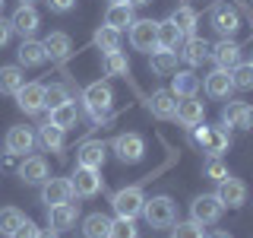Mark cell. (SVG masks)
Returning <instances> with one entry per match:
<instances>
[{"instance_id":"6da1fadb","label":"cell","mask_w":253,"mask_h":238,"mask_svg":"<svg viewBox=\"0 0 253 238\" xmlns=\"http://www.w3.org/2000/svg\"><path fill=\"white\" fill-rule=\"evenodd\" d=\"M83 105L89 108V115L95 118V121H105V118L111 115V105H114V92H111V86L108 83H92V86H85V92H83Z\"/></svg>"},{"instance_id":"7a4b0ae2","label":"cell","mask_w":253,"mask_h":238,"mask_svg":"<svg viewBox=\"0 0 253 238\" xmlns=\"http://www.w3.org/2000/svg\"><path fill=\"white\" fill-rule=\"evenodd\" d=\"M142 216L152 229H171L174 219H177V210H174V200L171 197H152V200L142 203Z\"/></svg>"},{"instance_id":"3957f363","label":"cell","mask_w":253,"mask_h":238,"mask_svg":"<svg viewBox=\"0 0 253 238\" xmlns=\"http://www.w3.org/2000/svg\"><path fill=\"white\" fill-rule=\"evenodd\" d=\"M142 203H146V197H142V187H121L114 197H111V206H114V213L121 219H136L142 213Z\"/></svg>"},{"instance_id":"277c9868","label":"cell","mask_w":253,"mask_h":238,"mask_svg":"<svg viewBox=\"0 0 253 238\" xmlns=\"http://www.w3.org/2000/svg\"><path fill=\"white\" fill-rule=\"evenodd\" d=\"M209 22L221 38H231L234 32L241 29V13H237V6H231V3H215L212 13H209Z\"/></svg>"},{"instance_id":"5b68a950","label":"cell","mask_w":253,"mask_h":238,"mask_svg":"<svg viewBox=\"0 0 253 238\" xmlns=\"http://www.w3.org/2000/svg\"><path fill=\"white\" fill-rule=\"evenodd\" d=\"M221 210L225 206H221V200L215 194H203L190 203V216H193V222H200V226H215L221 219Z\"/></svg>"},{"instance_id":"8992f818","label":"cell","mask_w":253,"mask_h":238,"mask_svg":"<svg viewBox=\"0 0 253 238\" xmlns=\"http://www.w3.org/2000/svg\"><path fill=\"white\" fill-rule=\"evenodd\" d=\"M130 45L136 48V51H155L158 48V22L152 19H133L130 26Z\"/></svg>"},{"instance_id":"52a82bcc","label":"cell","mask_w":253,"mask_h":238,"mask_svg":"<svg viewBox=\"0 0 253 238\" xmlns=\"http://www.w3.org/2000/svg\"><path fill=\"white\" fill-rule=\"evenodd\" d=\"M111 149L117 153V159L126 165H133V162H139L142 156H146V140L139 137V133H121L114 143H111Z\"/></svg>"},{"instance_id":"ba28073f","label":"cell","mask_w":253,"mask_h":238,"mask_svg":"<svg viewBox=\"0 0 253 238\" xmlns=\"http://www.w3.org/2000/svg\"><path fill=\"white\" fill-rule=\"evenodd\" d=\"M70 184H73V197H95L105 187V181H101L98 169H83V165H76V175L70 178Z\"/></svg>"},{"instance_id":"9c48e42d","label":"cell","mask_w":253,"mask_h":238,"mask_svg":"<svg viewBox=\"0 0 253 238\" xmlns=\"http://www.w3.org/2000/svg\"><path fill=\"white\" fill-rule=\"evenodd\" d=\"M35 143H38V137L32 133V127L16 124V127L6 130L3 146H6V153H10V156H26V153H32V146H35Z\"/></svg>"},{"instance_id":"30bf717a","label":"cell","mask_w":253,"mask_h":238,"mask_svg":"<svg viewBox=\"0 0 253 238\" xmlns=\"http://www.w3.org/2000/svg\"><path fill=\"white\" fill-rule=\"evenodd\" d=\"M215 197L221 200V206H228V210H237V206L247 203V184H244L241 178H231V175H228L225 181H218Z\"/></svg>"},{"instance_id":"8fae6325","label":"cell","mask_w":253,"mask_h":238,"mask_svg":"<svg viewBox=\"0 0 253 238\" xmlns=\"http://www.w3.org/2000/svg\"><path fill=\"white\" fill-rule=\"evenodd\" d=\"M79 219V203H57V206H47V222H51V232H70Z\"/></svg>"},{"instance_id":"7c38bea8","label":"cell","mask_w":253,"mask_h":238,"mask_svg":"<svg viewBox=\"0 0 253 238\" xmlns=\"http://www.w3.org/2000/svg\"><path fill=\"white\" fill-rule=\"evenodd\" d=\"M73 200V184L70 178H47L42 184V203L57 206V203H70Z\"/></svg>"},{"instance_id":"4fadbf2b","label":"cell","mask_w":253,"mask_h":238,"mask_svg":"<svg viewBox=\"0 0 253 238\" xmlns=\"http://www.w3.org/2000/svg\"><path fill=\"white\" fill-rule=\"evenodd\" d=\"M105 159H108V146L101 140H85L83 146L76 149V165H83V169H98L101 172Z\"/></svg>"},{"instance_id":"5bb4252c","label":"cell","mask_w":253,"mask_h":238,"mask_svg":"<svg viewBox=\"0 0 253 238\" xmlns=\"http://www.w3.org/2000/svg\"><path fill=\"white\" fill-rule=\"evenodd\" d=\"M38 26H42V16L35 13V6H22L19 3V10L10 16V29L16 35H22V38H32L38 32Z\"/></svg>"},{"instance_id":"9a60e30c","label":"cell","mask_w":253,"mask_h":238,"mask_svg":"<svg viewBox=\"0 0 253 238\" xmlns=\"http://www.w3.org/2000/svg\"><path fill=\"white\" fill-rule=\"evenodd\" d=\"M209 60H215L218 70H234L237 63H241V45L231 42V38H221L218 45H212Z\"/></svg>"},{"instance_id":"2e32d148","label":"cell","mask_w":253,"mask_h":238,"mask_svg":"<svg viewBox=\"0 0 253 238\" xmlns=\"http://www.w3.org/2000/svg\"><path fill=\"white\" fill-rule=\"evenodd\" d=\"M16 105L26 111V115L44 111V86L42 83H26L19 92H16Z\"/></svg>"},{"instance_id":"e0dca14e","label":"cell","mask_w":253,"mask_h":238,"mask_svg":"<svg viewBox=\"0 0 253 238\" xmlns=\"http://www.w3.org/2000/svg\"><path fill=\"white\" fill-rule=\"evenodd\" d=\"M180 60L187 63V67H203L206 60H209L212 54V45L203 42V38H184V45H180Z\"/></svg>"},{"instance_id":"ac0fdd59","label":"cell","mask_w":253,"mask_h":238,"mask_svg":"<svg viewBox=\"0 0 253 238\" xmlns=\"http://www.w3.org/2000/svg\"><path fill=\"white\" fill-rule=\"evenodd\" d=\"M203 89L209 99H231V92H234V83H231V70H212L209 76H206V83H203Z\"/></svg>"},{"instance_id":"d6986e66","label":"cell","mask_w":253,"mask_h":238,"mask_svg":"<svg viewBox=\"0 0 253 238\" xmlns=\"http://www.w3.org/2000/svg\"><path fill=\"white\" fill-rule=\"evenodd\" d=\"M221 121L228 127H237V130H250L253 127V108L247 102H228L225 111H221Z\"/></svg>"},{"instance_id":"ffe728a7","label":"cell","mask_w":253,"mask_h":238,"mask_svg":"<svg viewBox=\"0 0 253 238\" xmlns=\"http://www.w3.org/2000/svg\"><path fill=\"white\" fill-rule=\"evenodd\" d=\"M203 115H206V108H203V102H196V95H190V99H180L177 108H174V118H177V124H184L187 130H190V127H196V124H203Z\"/></svg>"},{"instance_id":"44dd1931","label":"cell","mask_w":253,"mask_h":238,"mask_svg":"<svg viewBox=\"0 0 253 238\" xmlns=\"http://www.w3.org/2000/svg\"><path fill=\"white\" fill-rule=\"evenodd\" d=\"M174 108H177V95L171 89H158V92H152V99H149V111H152V118H158V121H171Z\"/></svg>"},{"instance_id":"7402d4cb","label":"cell","mask_w":253,"mask_h":238,"mask_svg":"<svg viewBox=\"0 0 253 238\" xmlns=\"http://www.w3.org/2000/svg\"><path fill=\"white\" fill-rule=\"evenodd\" d=\"M16 58H19V67H42L47 60L44 54V42H35V38H22L19 51H16Z\"/></svg>"},{"instance_id":"603a6c76","label":"cell","mask_w":253,"mask_h":238,"mask_svg":"<svg viewBox=\"0 0 253 238\" xmlns=\"http://www.w3.org/2000/svg\"><path fill=\"white\" fill-rule=\"evenodd\" d=\"M19 178L26 181V184H44L47 181V162L42 156H26L19 165Z\"/></svg>"},{"instance_id":"cb8c5ba5","label":"cell","mask_w":253,"mask_h":238,"mask_svg":"<svg viewBox=\"0 0 253 238\" xmlns=\"http://www.w3.org/2000/svg\"><path fill=\"white\" fill-rule=\"evenodd\" d=\"M196 89H200V76L193 70H174L171 73V92L177 99H190V95H196Z\"/></svg>"},{"instance_id":"d4e9b609","label":"cell","mask_w":253,"mask_h":238,"mask_svg":"<svg viewBox=\"0 0 253 238\" xmlns=\"http://www.w3.org/2000/svg\"><path fill=\"white\" fill-rule=\"evenodd\" d=\"M149 67H152L155 76H171L177 70V51H165V48L149 51Z\"/></svg>"},{"instance_id":"484cf974","label":"cell","mask_w":253,"mask_h":238,"mask_svg":"<svg viewBox=\"0 0 253 238\" xmlns=\"http://www.w3.org/2000/svg\"><path fill=\"white\" fill-rule=\"evenodd\" d=\"M133 19H136V16H133V6L126 3H111L108 6V13H105V26H111V29H117V32H124V29H130L133 26Z\"/></svg>"},{"instance_id":"4316f807","label":"cell","mask_w":253,"mask_h":238,"mask_svg":"<svg viewBox=\"0 0 253 238\" xmlns=\"http://www.w3.org/2000/svg\"><path fill=\"white\" fill-rule=\"evenodd\" d=\"M228 146H231V133H228L225 127H209V130H206L203 153H209V156H221V153H228Z\"/></svg>"},{"instance_id":"83f0119b","label":"cell","mask_w":253,"mask_h":238,"mask_svg":"<svg viewBox=\"0 0 253 238\" xmlns=\"http://www.w3.org/2000/svg\"><path fill=\"white\" fill-rule=\"evenodd\" d=\"M184 32L174 26L171 19L158 22V48H165V51H180V45H184Z\"/></svg>"},{"instance_id":"f1b7e54d","label":"cell","mask_w":253,"mask_h":238,"mask_svg":"<svg viewBox=\"0 0 253 238\" xmlns=\"http://www.w3.org/2000/svg\"><path fill=\"white\" fill-rule=\"evenodd\" d=\"M26 86V76H22L19 63H10V67H0V92L3 95H16Z\"/></svg>"},{"instance_id":"f546056e","label":"cell","mask_w":253,"mask_h":238,"mask_svg":"<svg viewBox=\"0 0 253 238\" xmlns=\"http://www.w3.org/2000/svg\"><path fill=\"white\" fill-rule=\"evenodd\" d=\"M111 216H105V213H89V216L83 219V235L85 238H108L111 235Z\"/></svg>"},{"instance_id":"4dcf8cb0","label":"cell","mask_w":253,"mask_h":238,"mask_svg":"<svg viewBox=\"0 0 253 238\" xmlns=\"http://www.w3.org/2000/svg\"><path fill=\"white\" fill-rule=\"evenodd\" d=\"M63 133H67L63 127H57V124L47 121V124L38 127V143H42L47 153H60V149H63Z\"/></svg>"},{"instance_id":"1f68e13d","label":"cell","mask_w":253,"mask_h":238,"mask_svg":"<svg viewBox=\"0 0 253 238\" xmlns=\"http://www.w3.org/2000/svg\"><path fill=\"white\" fill-rule=\"evenodd\" d=\"M44 54L51 60L70 58V35H67V32H51V35L44 38Z\"/></svg>"},{"instance_id":"d6a6232c","label":"cell","mask_w":253,"mask_h":238,"mask_svg":"<svg viewBox=\"0 0 253 238\" xmlns=\"http://www.w3.org/2000/svg\"><path fill=\"white\" fill-rule=\"evenodd\" d=\"M79 121V108H76V102H67V105H60V108H54L51 111V124H57V127H76Z\"/></svg>"},{"instance_id":"836d02e7","label":"cell","mask_w":253,"mask_h":238,"mask_svg":"<svg viewBox=\"0 0 253 238\" xmlns=\"http://www.w3.org/2000/svg\"><path fill=\"white\" fill-rule=\"evenodd\" d=\"M67 102H73V99H70V92H67V86H60V83L44 86V108H47V111L67 105Z\"/></svg>"},{"instance_id":"e575fe53","label":"cell","mask_w":253,"mask_h":238,"mask_svg":"<svg viewBox=\"0 0 253 238\" xmlns=\"http://www.w3.org/2000/svg\"><path fill=\"white\" fill-rule=\"evenodd\" d=\"M95 45L101 48V51H121V32L111 29V26H101L98 32H95Z\"/></svg>"},{"instance_id":"d590c367","label":"cell","mask_w":253,"mask_h":238,"mask_svg":"<svg viewBox=\"0 0 253 238\" xmlns=\"http://www.w3.org/2000/svg\"><path fill=\"white\" fill-rule=\"evenodd\" d=\"M168 19H171L180 32H184V35H193V29H196V13L190 10V6H177V10H174Z\"/></svg>"},{"instance_id":"8d00e7d4","label":"cell","mask_w":253,"mask_h":238,"mask_svg":"<svg viewBox=\"0 0 253 238\" xmlns=\"http://www.w3.org/2000/svg\"><path fill=\"white\" fill-rule=\"evenodd\" d=\"M101 67H105L108 76H126V70H130V63H126V58L121 51H108L105 60H101Z\"/></svg>"},{"instance_id":"74e56055","label":"cell","mask_w":253,"mask_h":238,"mask_svg":"<svg viewBox=\"0 0 253 238\" xmlns=\"http://www.w3.org/2000/svg\"><path fill=\"white\" fill-rule=\"evenodd\" d=\"M22 219H26V216H22V210H16V206H6V210H0V232L10 238L16 229H19Z\"/></svg>"},{"instance_id":"f35d334b","label":"cell","mask_w":253,"mask_h":238,"mask_svg":"<svg viewBox=\"0 0 253 238\" xmlns=\"http://www.w3.org/2000/svg\"><path fill=\"white\" fill-rule=\"evenodd\" d=\"M203 175H206L209 181H215V184H218V181L228 178V165L221 162V156H209V159H206V165H203Z\"/></svg>"},{"instance_id":"ab89813d","label":"cell","mask_w":253,"mask_h":238,"mask_svg":"<svg viewBox=\"0 0 253 238\" xmlns=\"http://www.w3.org/2000/svg\"><path fill=\"white\" fill-rule=\"evenodd\" d=\"M231 83L234 89H253V63H237V67L231 70Z\"/></svg>"},{"instance_id":"60d3db41","label":"cell","mask_w":253,"mask_h":238,"mask_svg":"<svg viewBox=\"0 0 253 238\" xmlns=\"http://www.w3.org/2000/svg\"><path fill=\"white\" fill-rule=\"evenodd\" d=\"M108 238H139V229L133 219H121L117 216V222H111V235Z\"/></svg>"},{"instance_id":"b9f144b4","label":"cell","mask_w":253,"mask_h":238,"mask_svg":"<svg viewBox=\"0 0 253 238\" xmlns=\"http://www.w3.org/2000/svg\"><path fill=\"white\" fill-rule=\"evenodd\" d=\"M171 238H206L203 232V226L200 222H174V229H171Z\"/></svg>"},{"instance_id":"7bdbcfd3","label":"cell","mask_w":253,"mask_h":238,"mask_svg":"<svg viewBox=\"0 0 253 238\" xmlns=\"http://www.w3.org/2000/svg\"><path fill=\"white\" fill-rule=\"evenodd\" d=\"M35 235H38V226H35L32 219H22V222H19V229H16L10 238H35Z\"/></svg>"},{"instance_id":"ee69618b","label":"cell","mask_w":253,"mask_h":238,"mask_svg":"<svg viewBox=\"0 0 253 238\" xmlns=\"http://www.w3.org/2000/svg\"><path fill=\"white\" fill-rule=\"evenodd\" d=\"M206 130H209L206 124H196V127H190V140H193V146H200V149H203V143H206Z\"/></svg>"},{"instance_id":"f6af8a7d","label":"cell","mask_w":253,"mask_h":238,"mask_svg":"<svg viewBox=\"0 0 253 238\" xmlns=\"http://www.w3.org/2000/svg\"><path fill=\"white\" fill-rule=\"evenodd\" d=\"M47 6H51L54 13H70L76 6V0H47Z\"/></svg>"},{"instance_id":"bcb514c9","label":"cell","mask_w":253,"mask_h":238,"mask_svg":"<svg viewBox=\"0 0 253 238\" xmlns=\"http://www.w3.org/2000/svg\"><path fill=\"white\" fill-rule=\"evenodd\" d=\"M13 29H10V19H0V48H6V42H10Z\"/></svg>"},{"instance_id":"7dc6e473","label":"cell","mask_w":253,"mask_h":238,"mask_svg":"<svg viewBox=\"0 0 253 238\" xmlns=\"http://www.w3.org/2000/svg\"><path fill=\"white\" fill-rule=\"evenodd\" d=\"M35 238H57V232H51V229H38Z\"/></svg>"},{"instance_id":"c3c4849f","label":"cell","mask_w":253,"mask_h":238,"mask_svg":"<svg viewBox=\"0 0 253 238\" xmlns=\"http://www.w3.org/2000/svg\"><path fill=\"white\" fill-rule=\"evenodd\" d=\"M130 6H146V3H152V0H126Z\"/></svg>"},{"instance_id":"681fc988","label":"cell","mask_w":253,"mask_h":238,"mask_svg":"<svg viewBox=\"0 0 253 238\" xmlns=\"http://www.w3.org/2000/svg\"><path fill=\"white\" fill-rule=\"evenodd\" d=\"M206 238H231V235H228V232H209Z\"/></svg>"},{"instance_id":"f907efd6","label":"cell","mask_w":253,"mask_h":238,"mask_svg":"<svg viewBox=\"0 0 253 238\" xmlns=\"http://www.w3.org/2000/svg\"><path fill=\"white\" fill-rule=\"evenodd\" d=\"M32 3H35V0H22V6H32Z\"/></svg>"},{"instance_id":"816d5d0a","label":"cell","mask_w":253,"mask_h":238,"mask_svg":"<svg viewBox=\"0 0 253 238\" xmlns=\"http://www.w3.org/2000/svg\"><path fill=\"white\" fill-rule=\"evenodd\" d=\"M111 3H124V0H111Z\"/></svg>"},{"instance_id":"f5cc1de1","label":"cell","mask_w":253,"mask_h":238,"mask_svg":"<svg viewBox=\"0 0 253 238\" xmlns=\"http://www.w3.org/2000/svg\"><path fill=\"white\" fill-rule=\"evenodd\" d=\"M3 3H6V0H0V10H3Z\"/></svg>"},{"instance_id":"db71d44e","label":"cell","mask_w":253,"mask_h":238,"mask_svg":"<svg viewBox=\"0 0 253 238\" xmlns=\"http://www.w3.org/2000/svg\"><path fill=\"white\" fill-rule=\"evenodd\" d=\"M244 3H253V0H244Z\"/></svg>"},{"instance_id":"11a10c76","label":"cell","mask_w":253,"mask_h":238,"mask_svg":"<svg viewBox=\"0 0 253 238\" xmlns=\"http://www.w3.org/2000/svg\"><path fill=\"white\" fill-rule=\"evenodd\" d=\"M250 63H253V60H250Z\"/></svg>"}]
</instances>
